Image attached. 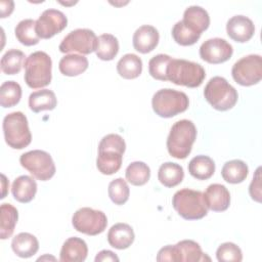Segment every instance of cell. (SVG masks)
Masks as SVG:
<instances>
[{
    "label": "cell",
    "mask_w": 262,
    "mask_h": 262,
    "mask_svg": "<svg viewBox=\"0 0 262 262\" xmlns=\"http://www.w3.org/2000/svg\"><path fill=\"white\" fill-rule=\"evenodd\" d=\"M196 138L194 124L186 119L177 121L170 130L167 138V149L175 159H185L191 151Z\"/></svg>",
    "instance_id": "cell-1"
},
{
    "label": "cell",
    "mask_w": 262,
    "mask_h": 262,
    "mask_svg": "<svg viewBox=\"0 0 262 262\" xmlns=\"http://www.w3.org/2000/svg\"><path fill=\"white\" fill-rule=\"evenodd\" d=\"M26 55L18 49L7 50L1 58V71L6 75L18 74Z\"/></svg>",
    "instance_id": "cell-35"
},
{
    "label": "cell",
    "mask_w": 262,
    "mask_h": 262,
    "mask_svg": "<svg viewBox=\"0 0 262 262\" xmlns=\"http://www.w3.org/2000/svg\"><path fill=\"white\" fill-rule=\"evenodd\" d=\"M157 261L164 262V261H170V262H177V256L175 251V246L168 245L164 248H162L157 255Z\"/></svg>",
    "instance_id": "cell-41"
},
{
    "label": "cell",
    "mask_w": 262,
    "mask_h": 262,
    "mask_svg": "<svg viewBox=\"0 0 262 262\" xmlns=\"http://www.w3.org/2000/svg\"><path fill=\"white\" fill-rule=\"evenodd\" d=\"M204 198L208 209L214 212H223L230 205V193L223 184H210L204 193Z\"/></svg>",
    "instance_id": "cell-16"
},
{
    "label": "cell",
    "mask_w": 262,
    "mask_h": 262,
    "mask_svg": "<svg viewBox=\"0 0 262 262\" xmlns=\"http://www.w3.org/2000/svg\"><path fill=\"white\" fill-rule=\"evenodd\" d=\"M119 52V41L112 34H102L97 39L96 56L101 60H112Z\"/></svg>",
    "instance_id": "cell-32"
},
{
    "label": "cell",
    "mask_w": 262,
    "mask_h": 262,
    "mask_svg": "<svg viewBox=\"0 0 262 262\" xmlns=\"http://www.w3.org/2000/svg\"><path fill=\"white\" fill-rule=\"evenodd\" d=\"M108 196L112 202L116 205H123L125 204L130 194L129 186L123 178H117L110 182L108 184Z\"/></svg>",
    "instance_id": "cell-36"
},
{
    "label": "cell",
    "mask_w": 262,
    "mask_h": 262,
    "mask_svg": "<svg viewBox=\"0 0 262 262\" xmlns=\"http://www.w3.org/2000/svg\"><path fill=\"white\" fill-rule=\"evenodd\" d=\"M189 99L182 91L170 88L158 90L151 99L154 112L162 118H172L187 110Z\"/></svg>",
    "instance_id": "cell-6"
},
{
    "label": "cell",
    "mask_w": 262,
    "mask_h": 262,
    "mask_svg": "<svg viewBox=\"0 0 262 262\" xmlns=\"http://www.w3.org/2000/svg\"><path fill=\"white\" fill-rule=\"evenodd\" d=\"M3 133L6 143L14 149H23L32 141L27 117L21 112H13L3 119Z\"/></svg>",
    "instance_id": "cell-7"
},
{
    "label": "cell",
    "mask_w": 262,
    "mask_h": 262,
    "mask_svg": "<svg viewBox=\"0 0 262 262\" xmlns=\"http://www.w3.org/2000/svg\"><path fill=\"white\" fill-rule=\"evenodd\" d=\"M125 176L128 182L135 186L144 185L150 177V169L149 167L140 161L132 162L125 171Z\"/></svg>",
    "instance_id": "cell-33"
},
{
    "label": "cell",
    "mask_w": 262,
    "mask_h": 262,
    "mask_svg": "<svg viewBox=\"0 0 262 262\" xmlns=\"http://www.w3.org/2000/svg\"><path fill=\"white\" fill-rule=\"evenodd\" d=\"M97 39L92 30L76 29L62 39L58 49L62 53L78 52L83 55L90 54L96 50Z\"/></svg>",
    "instance_id": "cell-11"
},
{
    "label": "cell",
    "mask_w": 262,
    "mask_h": 262,
    "mask_svg": "<svg viewBox=\"0 0 262 262\" xmlns=\"http://www.w3.org/2000/svg\"><path fill=\"white\" fill-rule=\"evenodd\" d=\"M2 176V187H3V192H2V196H1V199H4L5 198V194H6V185H5V183L7 182V180H6V177H5V175L4 174H2L1 175Z\"/></svg>",
    "instance_id": "cell-44"
},
{
    "label": "cell",
    "mask_w": 262,
    "mask_h": 262,
    "mask_svg": "<svg viewBox=\"0 0 262 262\" xmlns=\"http://www.w3.org/2000/svg\"><path fill=\"white\" fill-rule=\"evenodd\" d=\"M183 168L179 164L172 162L162 164L158 171V179L166 187H174L178 185L183 180Z\"/></svg>",
    "instance_id": "cell-26"
},
{
    "label": "cell",
    "mask_w": 262,
    "mask_h": 262,
    "mask_svg": "<svg viewBox=\"0 0 262 262\" xmlns=\"http://www.w3.org/2000/svg\"><path fill=\"white\" fill-rule=\"evenodd\" d=\"M260 170L261 168L259 167L256 170V174L253 177V180L250 184V195L251 198L256 201V202H261V183H260Z\"/></svg>",
    "instance_id": "cell-40"
},
{
    "label": "cell",
    "mask_w": 262,
    "mask_h": 262,
    "mask_svg": "<svg viewBox=\"0 0 262 262\" xmlns=\"http://www.w3.org/2000/svg\"><path fill=\"white\" fill-rule=\"evenodd\" d=\"M14 34L19 43L25 46L36 45L40 40L36 33V20L32 18L20 20L14 29Z\"/></svg>",
    "instance_id": "cell-31"
},
{
    "label": "cell",
    "mask_w": 262,
    "mask_h": 262,
    "mask_svg": "<svg viewBox=\"0 0 262 262\" xmlns=\"http://www.w3.org/2000/svg\"><path fill=\"white\" fill-rule=\"evenodd\" d=\"M0 6H1V17L3 18L10 15V13L13 11L14 3L13 1H1Z\"/></svg>",
    "instance_id": "cell-43"
},
{
    "label": "cell",
    "mask_w": 262,
    "mask_h": 262,
    "mask_svg": "<svg viewBox=\"0 0 262 262\" xmlns=\"http://www.w3.org/2000/svg\"><path fill=\"white\" fill-rule=\"evenodd\" d=\"M25 82L33 89L42 88L50 84L52 60L44 51H35L25 60Z\"/></svg>",
    "instance_id": "cell-3"
},
{
    "label": "cell",
    "mask_w": 262,
    "mask_h": 262,
    "mask_svg": "<svg viewBox=\"0 0 262 262\" xmlns=\"http://www.w3.org/2000/svg\"><path fill=\"white\" fill-rule=\"evenodd\" d=\"M19 163L33 177L41 181L49 180L55 174V165L51 156L41 149L23 154L19 158Z\"/></svg>",
    "instance_id": "cell-8"
},
{
    "label": "cell",
    "mask_w": 262,
    "mask_h": 262,
    "mask_svg": "<svg viewBox=\"0 0 262 262\" xmlns=\"http://www.w3.org/2000/svg\"><path fill=\"white\" fill-rule=\"evenodd\" d=\"M11 249L20 258H30L39 250V243L35 235L29 232L16 234L11 242Z\"/></svg>",
    "instance_id": "cell-22"
},
{
    "label": "cell",
    "mask_w": 262,
    "mask_h": 262,
    "mask_svg": "<svg viewBox=\"0 0 262 262\" xmlns=\"http://www.w3.org/2000/svg\"><path fill=\"white\" fill-rule=\"evenodd\" d=\"M182 24L190 31L202 35L209 28L210 16L206 9L198 5L188 6L183 13Z\"/></svg>",
    "instance_id": "cell-17"
},
{
    "label": "cell",
    "mask_w": 262,
    "mask_h": 262,
    "mask_svg": "<svg viewBox=\"0 0 262 262\" xmlns=\"http://www.w3.org/2000/svg\"><path fill=\"white\" fill-rule=\"evenodd\" d=\"M1 221H0V238L6 239L10 237L14 231L18 219V212L11 204H2L0 207Z\"/></svg>",
    "instance_id": "cell-30"
},
{
    "label": "cell",
    "mask_w": 262,
    "mask_h": 262,
    "mask_svg": "<svg viewBox=\"0 0 262 262\" xmlns=\"http://www.w3.org/2000/svg\"><path fill=\"white\" fill-rule=\"evenodd\" d=\"M233 80L242 86H252L262 79V57L249 54L238 59L231 69Z\"/></svg>",
    "instance_id": "cell-10"
},
{
    "label": "cell",
    "mask_w": 262,
    "mask_h": 262,
    "mask_svg": "<svg viewBox=\"0 0 262 262\" xmlns=\"http://www.w3.org/2000/svg\"><path fill=\"white\" fill-rule=\"evenodd\" d=\"M226 32L233 41L245 43L253 37L255 26L249 17L241 14L234 15L227 20Z\"/></svg>",
    "instance_id": "cell-14"
},
{
    "label": "cell",
    "mask_w": 262,
    "mask_h": 262,
    "mask_svg": "<svg viewBox=\"0 0 262 262\" xmlns=\"http://www.w3.org/2000/svg\"><path fill=\"white\" fill-rule=\"evenodd\" d=\"M67 25L68 18L60 10L46 9L36 20V33L39 38L50 39L60 33Z\"/></svg>",
    "instance_id": "cell-12"
},
{
    "label": "cell",
    "mask_w": 262,
    "mask_h": 262,
    "mask_svg": "<svg viewBox=\"0 0 262 262\" xmlns=\"http://www.w3.org/2000/svg\"><path fill=\"white\" fill-rule=\"evenodd\" d=\"M57 99L53 91L49 89H41L35 91L29 96V106L34 113L42 111H51L55 108Z\"/></svg>",
    "instance_id": "cell-25"
},
{
    "label": "cell",
    "mask_w": 262,
    "mask_h": 262,
    "mask_svg": "<svg viewBox=\"0 0 262 262\" xmlns=\"http://www.w3.org/2000/svg\"><path fill=\"white\" fill-rule=\"evenodd\" d=\"M232 53V46L222 38L208 39L200 47L201 58L213 64L222 63L228 60Z\"/></svg>",
    "instance_id": "cell-13"
},
{
    "label": "cell",
    "mask_w": 262,
    "mask_h": 262,
    "mask_svg": "<svg viewBox=\"0 0 262 262\" xmlns=\"http://www.w3.org/2000/svg\"><path fill=\"white\" fill-rule=\"evenodd\" d=\"M72 224L74 228L81 233L97 235L106 228L107 218L102 211L84 207L74 213Z\"/></svg>",
    "instance_id": "cell-9"
},
{
    "label": "cell",
    "mask_w": 262,
    "mask_h": 262,
    "mask_svg": "<svg viewBox=\"0 0 262 262\" xmlns=\"http://www.w3.org/2000/svg\"><path fill=\"white\" fill-rule=\"evenodd\" d=\"M37 192V183L36 181L28 175L18 176L14 179L11 186V193L19 203L27 204L30 203Z\"/></svg>",
    "instance_id": "cell-21"
},
{
    "label": "cell",
    "mask_w": 262,
    "mask_h": 262,
    "mask_svg": "<svg viewBox=\"0 0 262 262\" xmlns=\"http://www.w3.org/2000/svg\"><path fill=\"white\" fill-rule=\"evenodd\" d=\"M160 35L158 30L150 25L139 27L133 34V47L140 53H148L152 51L159 43Z\"/></svg>",
    "instance_id": "cell-15"
},
{
    "label": "cell",
    "mask_w": 262,
    "mask_h": 262,
    "mask_svg": "<svg viewBox=\"0 0 262 262\" xmlns=\"http://www.w3.org/2000/svg\"><path fill=\"white\" fill-rule=\"evenodd\" d=\"M217 260L220 262H241L243 254L239 247L233 243H223L216 251Z\"/></svg>",
    "instance_id": "cell-39"
},
{
    "label": "cell",
    "mask_w": 262,
    "mask_h": 262,
    "mask_svg": "<svg viewBox=\"0 0 262 262\" xmlns=\"http://www.w3.org/2000/svg\"><path fill=\"white\" fill-rule=\"evenodd\" d=\"M171 56L168 54H157L151 57L148 61V73L149 75L160 81H168L167 80V67L171 60Z\"/></svg>",
    "instance_id": "cell-37"
},
{
    "label": "cell",
    "mask_w": 262,
    "mask_h": 262,
    "mask_svg": "<svg viewBox=\"0 0 262 262\" xmlns=\"http://www.w3.org/2000/svg\"><path fill=\"white\" fill-rule=\"evenodd\" d=\"M88 254L87 244L84 239L73 236L69 237L62 245L59 260L62 262H82Z\"/></svg>",
    "instance_id": "cell-18"
},
{
    "label": "cell",
    "mask_w": 262,
    "mask_h": 262,
    "mask_svg": "<svg viewBox=\"0 0 262 262\" xmlns=\"http://www.w3.org/2000/svg\"><path fill=\"white\" fill-rule=\"evenodd\" d=\"M117 71L124 79H135L142 72V60L136 54L127 53L118 61Z\"/></svg>",
    "instance_id": "cell-28"
},
{
    "label": "cell",
    "mask_w": 262,
    "mask_h": 262,
    "mask_svg": "<svg viewBox=\"0 0 262 262\" xmlns=\"http://www.w3.org/2000/svg\"><path fill=\"white\" fill-rule=\"evenodd\" d=\"M175 246L177 262H198L210 261V257L203 253L200 245L191 239H183Z\"/></svg>",
    "instance_id": "cell-20"
},
{
    "label": "cell",
    "mask_w": 262,
    "mask_h": 262,
    "mask_svg": "<svg viewBox=\"0 0 262 262\" xmlns=\"http://www.w3.org/2000/svg\"><path fill=\"white\" fill-rule=\"evenodd\" d=\"M206 100L217 111L232 108L238 98L237 91L223 77L216 76L209 80L204 89Z\"/></svg>",
    "instance_id": "cell-5"
},
{
    "label": "cell",
    "mask_w": 262,
    "mask_h": 262,
    "mask_svg": "<svg viewBox=\"0 0 262 262\" xmlns=\"http://www.w3.org/2000/svg\"><path fill=\"white\" fill-rule=\"evenodd\" d=\"M135 234L132 227L127 223H117L107 232L108 244L118 250L129 248L134 242Z\"/></svg>",
    "instance_id": "cell-19"
},
{
    "label": "cell",
    "mask_w": 262,
    "mask_h": 262,
    "mask_svg": "<svg viewBox=\"0 0 262 262\" xmlns=\"http://www.w3.org/2000/svg\"><path fill=\"white\" fill-rule=\"evenodd\" d=\"M21 97V87L15 81H5L0 87V104L3 107L16 105Z\"/></svg>",
    "instance_id": "cell-34"
},
{
    "label": "cell",
    "mask_w": 262,
    "mask_h": 262,
    "mask_svg": "<svg viewBox=\"0 0 262 262\" xmlns=\"http://www.w3.org/2000/svg\"><path fill=\"white\" fill-rule=\"evenodd\" d=\"M166 75L167 80L176 85L195 88L203 83L206 72L200 63L181 58H172L167 67Z\"/></svg>",
    "instance_id": "cell-2"
},
{
    "label": "cell",
    "mask_w": 262,
    "mask_h": 262,
    "mask_svg": "<svg viewBox=\"0 0 262 262\" xmlns=\"http://www.w3.org/2000/svg\"><path fill=\"white\" fill-rule=\"evenodd\" d=\"M172 37L174 41L182 46H190L198 42L201 35L188 30L181 20L177 21L172 28Z\"/></svg>",
    "instance_id": "cell-38"
},
{
    "label": "cell",
    "mask_w": 262,
    "mask_h": 262,
    "mask_svg": "<svg viewBox=\"0 0 262 262\" xmlns=\"http://www.w3.org/2000/svg\"><path fill=\"white\" fill-rule=\"evenodd\" d=\"M59 71L62 75L75 77L84 73L88 68V59L80 54L64 55L58 63Z\"/></svg>",
    "instance_id": "cell-27"
},
{
    "label": "cell",
    "mask_w": 262,
    "mask_h": 262,
    "mask_svg": "<svg viewBox=\"0 0 262 262\" xmlns=\"http://www.w3.org/2000/svg\"><path fill=\"white\" fill-rule=\"evenodd\" d=\"M249 173L248 165L242 160H231L226 162L221 170L222 178L232 184L243 182Z\"/></svg>",
    "instance_id": "cell-29"
},
{
    "label": "cell",
    "mask_w": 262,
    "mask_h": 262,
    "mask_svg": "<svg viewBox=\"0 0 262 262\" xmlns=\"http://www.w3.org/2000/svg\"><path fill=\"white\" fill-rule=\"evenodd\" d=\"M104 261H119V257L110 250H102L100 251L96 257L95 262H104Z\"/></svg>",
    "instance_id": "cell-42"
},
{
    "label": "cell",
    "mask_w": 262,
    "mask_h": 262,
    "mask_svg": "<svg viewBox=\"0 0 262 262\" xmlns=\"http://www.w3.org/2000/svg\"><path fill=\"white\" fill-rule=\"evenodd\" d=\"M173 208L186 220H199L208 214L204 193L200 190L183 188L172 198Z\"/></svg>",
    "instance_id": "cell-4"
},
{
    "label": "cell",
    "mask_w": 262,
    "mask_h": 262,
    "mask_svg": "<svg viewBox=\"0 0 262 262\" xmlns=\"http://www.w3.org/2000/svg\"><path fill=\"white\" fill-rule=\"evenodd\" d=\"M188 172L198 180H207L215 172V163L208 156H195L188 164Z\"/></svg>",
    "instance_id": "cell-24"
},
{
    "label": "cell",
    "mask_w": 262,
    "mask_h": 262,
    "mask_svg": "<svg viewBox=\"0 0 262 262\" xmlns=\"http://www.w3.org/2000/svg\"><path fill=\"white\" fill-rule=\"evenodd\" d=\"M123 155L124 154L117 150H98L96 159V167L98 171L104 175H112L118 172L122 166Z\"/></svg>",
    "instance_id": "cell-23"
}]
</instances>
